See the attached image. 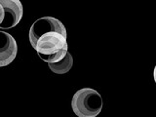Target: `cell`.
<instances>
[{
    "mask_svg": "<svg viewBox=\"0 0 156 117\" xmlns=\"http://www.w3.org/2000/svg\"><path fill=\"white\" fill-rule=\"evenodd\" d=\"M28 38L39 58L68 49L66 27L54 17H43L36 20L29 29Z\"/></svg>",
    "mask_w": 156,
    "mask_h": 117,
    "instance_id": "cell-1",
    "label": "cell"
},
{
    "mask_svg": "<svg viewBox=\"0 0 156 117\" xmlns=\"http://www.w3.org/2000/svg\"><path fill=\"white\" fill-rule=\"evenodd\" d=\"M102 98L92 88L78 90L71 100V108L78 117H96L102 109Z\"/></svg>",
    "mask_w": 156,
    "mask_h": 117,
    "instance_id": "cell-2",
    "label": "cell"
},
{
    "mask_svg": "<svg viewBox=\"0 0 156 117\" xmlns=\"http://www.w3.org/2000/svg\"><path fill=\"white\" fill-rule=\"evenodd\" d=\"M23 7L20 0H0V29H10L20 23Z\"/></svg>",
    "mask_w": 156,
    "mask_h": 117,
    "instance_id": "cell-3",
    "label": "cell"
},
{
    "mask_svg": "<svg viewBox=\"0 0 156 117\" xmlns=\"http://www.w3.org/2000/svg\"><path fill=\"white\" fill-rule=\"evenodd\" d=\"M18 44L11 34L0 31V67L10 65L16 58Z\"/></svg>",
    "mask_w": 156,
    "mask_h": 117,
    "instance_id": "cell-4",
    "label": "cell"
},
{
    "mask_svg": "<svg viewBox=\"0 0 156 117\" xmlns=\"http://www.w3.org/2000/svg\"><path fill=\"white\" fill-rule=\"evenodd\" d=\"M72 66H73V58L69 52H67L65 58L60 62L55 63H48V66L51 69V71L56 73V74H65V73L68 72L71 69Z\"/></svg>",
    "mask_w": 156,
    "mask_h": 117,
    "instance_id": "cell-5",
    "label": "cell"
},
{
    "mask_svg": "<svg viewBox=\"0 0 156 117\" xmlns=\"http://www.w3.org/2000/svg\"><path fill=\"white\" fill-rule=\"evenodd\" d=\"M67 52H68V49H63V50L60 51L57 54H53V55L46 56V57H40V58L47 63H55V62H58L61 60H62V58H65V56L66 55Z\"/></svg>",
    "mask_w": 156,
    "mask_h": 117,
    "instance_id": "cell-6",
    "label": "cell"
},
{
    "mask_svg": "<svg viewBox=\"0 0 156 117\" xmlns=\"http://www.w3.org/2000/svg\"><path fill=\"white\" fill-rule=\"evenodd\" d=\"M153 78H154V81L156 83V66L154 67V70H153Z\"/></svg>",
    "mask_w": 156,
    "mask_h": 117,
    "instance_id": "cell-7",
    "label": "cell"
}]
</instances>
